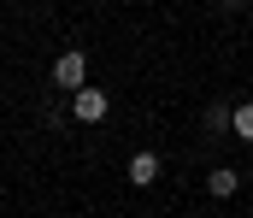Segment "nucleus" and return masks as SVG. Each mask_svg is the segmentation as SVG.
Returning <instances> with one entry per match:
<instances>
[{"instance_id":"1","label":"nucleus","mask_w":253,"mask_h":218,"mask_svg":"<svg viewBox=\"0 0 253 218\" xmlns=\"http://www.w3.org/2000/svg\"><path fill=\"white\" fill-rule=\"evenodd\" d=\"M53 83H59L65 94H77V88H83V83H88V59H83V53H77V47H65L59 59H53Z\"/></svg>"},{"instance_id":"2","label":"nucleus","mask_w":253,"mask_h":218,"mask_svg":"<svg viewBox=\"0 0 253 218\" xmlns=\"http://www.w3.org/2000/svg\"><path fill=\"white\" fill-rule=\"evenodd\" d=\"M106 106H112V100H106L100 88H88V83H83V88L71 94V112H77L83 124H100V118H106Z\"/></svg>"},{"instance_id":"3","label":"nucleus","mask_w":253,"mask_h":218,"mask_svg":"<svg viewBox=\"0 0 253 218\" xmlns=\"http://www.w3.org/2000/svg\"><path fill=\"white\" fill-rule=\"evenodd\" d=\"M129 183H135V189L159 183V153H135V159H129Z\"/></svg>"},{"instance_id":"4","label":"nucleus","mask_w":253,"mask_h":218,"mask_svg":"<svg viewBox=\"0 0 253 218\" xmlns=\"http://www.w3.org/2000/svg\"><path fill=\"white\" fill-rule=\"evenodd\" d=\"M236 189H242V177H236V171H230V165H218V171H212V177H206V195H212V201H230V195H236Z\"/></svg>"},{"instance_id":"5","label":"nucleus","mask_w":253,"mask_h":218,"mask_svg":"<svg viewBox=\"0 0 253 218\" xmlns=\"http://www.w3.org/2000/svg\"><path fill=\"white\" fill-rule=\"evenodd\" d=\"M206 130H236V106H206Z\"/></svg>"},{"instance_id":"6","label":"nucleus","mask_w":253,"mask_h":218,"mask_svg":"<svg viewBox=\"0 0 253 218\" xmlns=\"http://www.w3.org/2000/svg\"><path fill=\"white\" fill-rule=\"evenodd\" d=\"M236 136L253 142V100H248V106H236Z\"/></svg>"},{"instance_id":"7","label":"nucleus","mask_w":253,"mask_h":218,"mask_svg":"<svg viewBox=\"0 0 253 218\" xmlns=\"http://www.w3.org/2000/svg\"><path fill=\"white\" fill-rule=\"evenodd\" d=\"M224 6H242V0H224Z\"/></svg>"}]
</instances>
